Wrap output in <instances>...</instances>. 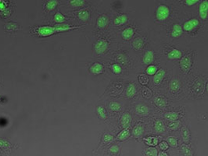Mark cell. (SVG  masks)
I'll return each mask as SVG.
<instances>
[{
  "mask_svg": "<svg viewBox=\"0 0 208 156\" xmlns=\"http://www.w3.org/2000/svg\"><path fill=\"white\" fill-rule=\"evenodd\" d=\"M170 10L169 8L166 5H160L157 9L156 12V18L158 21H165L169 17Z\"/></svg>",
  "mask_w": 208,
  "mask_h": 156,
  "instance_id": "1",
  "label": "cell"
},
{
  "mask_svg": "<svg viewBox=\"0 0 208 156\" xmlns=\"http://www.w3.org/2000/svg\"><path fill=\"white\" fill-rule=\"evenodd\" d=\"M199 26V21L196 18H191L190 20L185 22L182 27V29L187 32H191Z\"/></svg>",
  "mask_w": 208,
  "mask_h": 156,
  "instance_id": "2",
  "label": "cell"
},
{
  "mask_svg": "<svg viewBox=\"0 0 208 156\" xmlns=\"http://www.w3.org/2000/svg\"><path fill=\"white\" fill-rule=\"evenodd\" d=\"M107 47H108V43L106 40H103V39L98 40L94 45V49H95L96 53L99 54V55L105 53L107 51Z\"/></svg>",
  "mask_w": 208,
  "mask_h": 156,
  "instance_id": "3",
  "label": "cell"
},
{
  "mask_svg": "<svg viewBox=\"0 0 208 156\" xmlns=\"http://www.w3.org/2000/svg\"><path fill=\"white\" fill-rule=\"evenodd\" d=\"M191 65H192V61L190 56H184L181 57L180 61V67L182 71H188L191 67Z\"/></svg>",
  "mask_w": 208,
  "mask_h": 156,
  "instance_id": "4",
  "label": "cell"
},
{
  "mask_svg": "<svg viewBox=\"0 0 208 156\" xmlns=\"http://www.w3.org/2000/svg\"><path fill=\"white\" fill-rule=\"evenodd\" d=\"M56 31L54 29V27L49 26H43L38 28V33L41 37H48V36L53 35Z\"/></svg>",
  "mask_w": 208,
  "mask_h": 156,
  "instance_id": "5",
  "label": "cell"
},
{
  "mask_svg": "<svg viewBox=\"0 0 208 156\" xmlns=\"http://www.w3.org/2000/svg\"><path fill=\"white\" fill-rule=\"evenodd\" d=\"M199 15L202 19L205 20L208 17V1H203L199 6Z\"/></svg>",
  "mask_w": 208,
  "mask_h": 156,
  "instance_id": "6",
  "label": "cell"
},
{
  "mask_svg": "<svg viewBox=\"0 0 208 156\" xmlns=\"http://www.w3.org/2000/svg\"><path fill=\"white\" fill-rule=\"evenodd\" d=\"M149 108L144 104H138L136 106V113L141 116H147L149 114Z\"/></svg>",
  "mask_w": 208,
  "mask_h": 156,
  "instance_id": "7",
  "label": "cell"
},
{
  "mask_svg": "<svg viewBox=\"0 0 208 156\" xmlns=\"http://www.w3.org/2000/svg\"><path fill=\"white\" fill-rule=\"evenodd\" d=\"M132 116L129 113H124L121 118V125L124 129H128V127L131 125Z\"/></svg>",
  "mask_w": 208,
  "mask_h": 156,
  "instance_id": "8",
  "label": "cell"
},
{
  "mask_svg": "<svg viewBox=\"0 0 208 156\" xmlns=\"http://www.w3.org/2000/svg\"><path fill=\"white\" fill-rule=\"evenodd\" d=\"M165 75H166V71L163 69H161V70L157 71V73L155 74L154 77H153V82H154V84L159 85L162 82V80L164 79Z\"/></svg>",
  "mask_w": 208,
  "mask_h": 156,
  "instance_id": "9",
  "label": "cell"
},
{
  "mask_svg": "<svg viewBox=\"0 0 208 156\" xmlns=\"http://www.w3.org/2000/svg\"><path fill=\"white\" fill-rule=\"evenodd\" d=\"M153 60H154V53L151 50L147 51L144 53V56H143V62L147 65H149V64H151L153 62Z\"/></svg>",
  "mask_w": 208,
  "mask_h": 156,
  "instance_id": "10",
  "label": "cell"
},
{
  "mask_svg": "<svg viewBox=\"0 0 208 156\" xmlns=\"http://www.w3.org/2000/svg\"><path fill=\"white\" fill-rule=\"evenodd\" d=\"M73 28H78V27H72L69 25V24H58L54 27V29L58 33L66 32V31H69V30L73 29Z\"/></svg>",
  "mask_w": 208,
  "mask_h": 156,
  "instance_id": "11",
  "label": "cell"
},
{
  "mask_svg": "<svg viewBox=\"0 0 208 156\" xmlns=\"http://www.w3.org/2000/svg\"><path fill=\"white\" fill-rule=\"evenodd\" d=\"M144 133V125L142 124H137L135 125V127L132 130V135H133L136 138H139L143 135Z\"/></svg>",
  "mask_w": 208,
  "mask_h": 156,
  "instance_id": "12",
  "label": "cell"
},
{
  "mask_svg": "<svg viewBox=\"0 0 208 156\" xmlns=\"http://www.w3.org/2000/svg\"><path fill=\"white\" fill-rule=\"evenodd\" d=\"M182 32H183V29H182V27H181V25H179V24H175V25L173 26V29H172V33H171V34H172V37H173V38H179V37H181V35L182 34Z\"/></svg>",
  "mask_w": 208,
  "mask_h": 156,
  "instance_id": "13",
  "label": "cell"
},
{
  "mask_svg": "<svg viewBox=\"0 0 208 156\" xmlns=\"http://www.w3.org/2000/svg\"><path fill=\"white\" fill-rule=\"evenodd\" d=\"M90 71L94 75H99L103 71V66L100 63H94L90 67Z\"/></svg>",
  "mask_w": 208,
  "mask_h": 156,
  "instance_id": "14",
  "label": "cell"
},
{
  "mask_svg": "<svg viewBox=\"0 0 208 156\" xmlns=\"http://www.w3.org/2000/svg\"><path fill=\"white\" fill-rule=\"evenodd\" d=\"M181 52L178 49H173L170 53H167V57L170 60H175V59H179L181 57Z\"/></svg>",
  "mask_w": 208,
  "mask_h": 156,
  "instance_id": "15",
  "label": "cell"
},
{
  "mask_svg": "<svg viewBox=\"0 0 208 156\" xmlns=\"http://www.w3.org/2000/svg\"><path fill=\"white\" fill-rule=\"evenodd\" d=\"M136 93H137V87H136V85L132 84V83L129 84L128 85V87H127V90H126V95H127V96L130 98L133 97L134 96L136 95Z\"/></svg>",
  "mask_w": 208,
  "mask_h": 156,
  "instance_id": "16",
  "label": "cell"
},
{
  "mask_svg": "<svg viewBox=\"0 0 208 156\" xmlns=\"http://www.w3.org/2000/svg\"><path fill=\"white\" fill-rule=\"evenodd\" d=\"M143 140L145 141L146 144H147L148 146L151 147H155L156 145L158 144V139L157 137H153V136H148L147 138L143 139Z\"/></svg>",
  "mask_w": 208,
  "mask_h": 156,
  "instance_id": "17",
  "label": "cell"
},
{
  "mask_svg": "<svg viewBox=\"0 0 208 156\" xmlns=\"http://www.w3.org/2000/svg\"><path fill=\"white\" fill-rule=\"evenodd\" d=\"M107 24H108V18L105 15H102V16H100L99 18H98V21H97V26L99 27V28H104L105 27L107 26Z\"/></svg>",
  "mask_w": 208,
  "mask_h": 156,
  "instance_id": "18",
  "label": "cell"
},
{
  "mask_svg": "<svg viewBox=\"0 0 208 156\" xmlns=\"http://www.w3.org/2000/svg\"><path fill=\"white\" fill-rule=\"evenodd\" d=\"M128 20V16L126 14H122L117 16L115 19H114V24L117 26H120V25H123L125 24Z\"/></svg>",
  "mask_w": 208,
  "mask_h": 156,
  "instance_id": "19",
  "label": "cell"
},
{
  "mask_svg": "<svg viewBox=\"0 0 208 156\" xmlns=\"http://www.w3.org/2000/svg\"><path fill=\"white\" fill-rule=\"evenodd\" d=\"M181 137H182V140H183L185 144H187L190 142V131H189V130L187 129V127H183L182 128V130H181Z\"/></svg>",
  "mask_w": 208,
  "mask_h": 156,
  "instance_id": "20",
  "label": "cell"
},
{
  "mask_svg": "<svg viewBox=\"0 0 208 156\" xmlns=\"http://www.w3.org/2000/svg\"><path fill=\"white\" fill-rule=\"evenodd\" d=\"M134 32L135 31H134L132 27H128V28H126V29L122 31V37L125 40H128V39H130L133 36Z\"/></svg>",
  "mask_w": 208,
  "mask_h": 156,
  "instance_id": "21",
  "label": "cell"
},
{
  "mask_svg": "<svg viewBox=\"0 0 208 156\" xmlns=\"http://www.w3.org/2000/svg\"><path fill=\"white\" fill-rule=\"evenodd\" d=\"M181 152L184 156H192L193 153L191 147L187 144H181Z\"/></svg>",
  "mask_w": 208,
  "mask_h": 156,
  "instance_id": "22",
  "label": "cell"
},
{
  "mask_svg": "<svg viewBox=\"0 0 208 156\" xmlns=\"http://www.w3.org/2000/svg\"><path fill=\"white\" fill-rule=\"evenodd\" d=\"M154 128L156 132L157 133H162L165 131V125H164V123L161 120H157L155 121L154 124Z\"/></svg>",
  "mask_w": 208,
  "mask_h": 156,
  "instance_id": "23",
  "label": "cell"
},
{
  "mask_svg": "<svg viewBox=\"0 0 208 156\" xmlns=\"http://www.w3.org/2000/svg\"><path fill=\"white\" fill-rule=\"evenodd\" d=\"M179 117V114L177 112H174V111H170V112H166L165 114V118H166L167 121H177V119Z\"/></svg>",
  "mask_w": 208,
  "mask_h": 156,
  "instance_id": "24",
  "label": "cell"
},
{
  "mask_svg": "<svg viewBox=\"0 0 208 156\" xmlns=\"http://www.w3.org/2000/svg\"><path fill=\"white\" fill-rule=\"evenodd\" d=\"M129 136H130V130H129V129H124V130H122V131L117 135V139L118 140L122 141V140H127Z\"/></svg>",
  "mask_w": 208,
  "mask_h": 156,
  "instance_id": "25",
  "label": "cell"
},
{
  "mask_svg": "<svg viewBox=\"0 0 208 156\" xmlns=\"http://www.w3.org/2000/svg\"><path fill=\"white\" fill-rule=\"evenodd\" d=\"M143 44H144V41H143V38H136L132 42V46L137 50L142 49L143 47Z\"/></svg>",
  "mask_w": 208,
  "mask_h": 156,
  "instance_id": "26",
  "label": "cell"
},
{
  "mask_svg": "<svg viewBox=\"0 0 208 156\" xmlns=\"http://www.w3.org/2000/svg\"><path fill=\"white\" fill-rule=\"evenodd\" d=\"M77 17L80 20L83 21V22H87V21L89 19V13L87 12V10H81L79 11V13H77Z\"/></svg>",
  "mask_w": 208,
  "mask_h": 156,
  "instance_id": "27",
  "label": "cell"
},
{
  "mask_svg": "<svg viewBox=\"0 0 208 156\" xmlns=\"http://www.w3.org/2000/svg\"><path fill=\"white\" fill-rule=\"evenodd\" d=\"M180 88V82L177 79H173L170 82V89L172 91H177Z\"/></svg>",
  "mask_w": 208,
  "mask_h": 156,
  "instance_id": "28",
  "label": "cell"
},
{
  "mask_svg": "<svg viewBox=\"0 0 208 156\" xmlns=\"http://www.w3.org/2000/svg\"><path fill=\"white\" fill-rule=\"evenodd\" d=\"M154 102L160 108H163V107H165L166 106V99H164L163 97H161V96H158V97L155 98Z\"/></svg>",
  "mask_w": 208,
  "mask_h": 156,
  "instance_id": "29",
  "label": "cell"
},
{
  "mask_svg": "<svg viewBox=\"0 0 208 156\" xmlns=\"http://www.w3.org/2000/svg\"><path fill=\"white\" fill-rule=\"evenodd\" d=\"M97 113L99 115V117L102 119V120L107 119V112H106V111H105V109L102 106H98L97 107Z\"/></svg>",
  "mask_w": 208,
  "mask_h": 156,
  "instance_id": "30",
  "label": "cell"
},
{
  "mask_svg": "<svg viewBox=\"0 0 208 156\" xmlns=\"http://www.w3.org/2000/svg\"><path fill=\"white\" fill-rule=\"evenodd\" d=\"M158 71V67L154 65H149L146 70V72L147 75H150V76H153L155 74L157 73Z\"/></svg>",
  "mask_w": 208,
  "mask_h": 156,
  "instance_id": "31",
  "label": "cell"
},
{
  "mask_svg": "<svg viewBox=\"0 0 208 156\" xmlns=\"http://www.w3.org/2000/svg\"><path fill=\"white\" fill-rule=\"evenodd\" d=\"M108 106H109V109L113 111H119L122 109V106L118 102H111Z\"/></svg>",
  "mask_w": 208,
  "mask_h": 156,
  "instance_id": "32",
  "label": "cell"
},
{
  "mask_svg": "<svg viewBox=\"0 0 208 156\" xmlns=\"http://www.w3.org/2000/svg\"><path fill=\"white\" fill-rule=\"evenodd\" d=\"M58 3L56 0H50V1H48V3H46V9L49 10V11H52V10H54L56 8Z\"/></svg>",
  "mask_w": 208,
  "mask_h": 156,
  "instance_id": "33",
  "label": "cell"
},
{
  "mask_svg": "<svg viewBox=\"0 0 208 156\" xmlns=\"http://www.w3.org/2000/svg\"><path fill=\"white\" fill-rule=\"evenodd\" d=\"M54 19L56 23L60 24H62V23H63V22L66 20V18L62 14V13H57L56 14L54 15Z\"/></svg>",
  "mask_w": 208,
  "mask_h": 156,
  "instance_id": "34",
  "label": "cell"
},
{
  "mask_svg": "<svg viewBox=\"0 0 208 156\" xmlns=\"http://www.w3.org/2000/svg\"><path fill=\"white\" fill-rule=\"evenodd\" d=\"M166 141H167V144H169L172 147H176L177 144H178V141H177V139L173 137V136H170L168 138L166 139Z\"/></svg>",
  "mask_w": 208,
  "mask_h": 156,
  "instance_id": "35",
  "label": "cell"
},
{
  "mask_svg": "<svg viewBox=\"0 0 208 156\" xmlns=\"http://www.w3.org/2000/svg\"><path fill=\"white\" fill-rule=\"evenodd\" d=\"M180 126H181V122L179 121H173V122H172V123H170L169 125H168L169 129L172 130H178V128H180Z\"/></svg>",
  "mask_w": 208,
  "mask_h": 156,
  "instance_id": "36",
  "label": "cell"
},
{
  "mask_svg": "<svg viewBox=\"0 0 208 156\" xmlns=\"http://www.w3.org/2000/svg\"><path fill=\"white\" fill-rule=\"evenodd\" d=\"M138 80H139V82L142 84V85H147L149 82L148 77L147 75H144V74H141L138 77Z\"/></svg>",
  "mask_w": 208,
  "mask_h": 156,
  "instance_id": "37",
  "label": "cell"
},
{
  "mask_svg": "<svg viewBox=\"0 0 208 156\" xmlns=\"http://www.w3.org/2000/svg\"><path fill=\"white\" fill-rule=\"evenodd\" d=\"M70 4L75 8H79L84 5V1L83 0H72L70 1Z\"/></svg>",
  "mask_w": 208,
  "mask_h": 156,
  "instance_id": "38",
  "label": "cell"
},
{
  "mask_svg": "<svg viewBox=\"0 0 208 156\" xmlns=\"http://www.w3.org/2000/svg\"><path fill=\"white\" fill-rule=\"evenodd\" d=\"M146 155L147 156H158V150L154 147L150 148V149H148V150H147V152H146Z\"/></svg>",
  "mask_w": 208,
  "mask_h": 156,
  "instance_id": "39",
  "label": "cell"
},
{
  "mask_svg": "<svg viewBox=\"0 0 208 156\" xmlns=\"http://www.w3.org/2000/svg\"><path fill=\"white\" fill-rule=\"evenodd\" d=\"M111 69H112L113 73L115 74H120L122 72V67H121V66L119 65V64H117V63L113 64L112 67H111Z\"/></svg>",
  "mask_w": 208,
  "mask_h": 156,
  "instance_id": "40",
  "label": "cell"
},
{
  "mask_svg": "<svg viewBox=\"0 0 208 156\" xmlns=\"http://www.w3.org/2000/svg\"><path fill=\"white\" fill-rule=\"evenodd\" d=\"M109 153L112 154H117L119 153V151H120V149H119V146L118 145H116V144H114V145H113V146H111L110 148H109Z\"/></svg>",
  "mask_w": 208,
  "mask_h": 156,
  "instance_id": "41",
  "label": "cell"
},
{
  "mask_svg": "<svg viewBox=\"0 0 208 156\" xmlns=\"http://www.w3.org/2000/svg\"><path fill=\"white\" fill-rule=\"evenodd\" d=\"M113 136L109 135V134H105L103 136V138H102V141H103L104 144H108L110 143L111 141H113Z\"/></svg>",
  "mask_w": 208,
  "mask_h": 156,
  "instance_id": "42",
  "label": "cell"
},
{
  "mask_svg": "<svg viewBox=\"0 0 208 156\" xmlns=\"http://www.w3.org/2000/svg\"><path fill=\"white\" fill-rule=\"evenodd\" d=\"M117 60L120 62L125 64V63H127V62H128V57L125 56L124 54H119L118 56H117Z\"/></svg>",
  "mask_w": 208,
  "mask_h": 156,
  "instance_id": "43",
  "label": "cell"
},
{
  "mask_svg": "<svg viewBox=\"0 0 208 156\" xmlns=\"http://www.w3.org/2000/svg\"><path fill=\"white\" fill-rule=\"evenodd\" d=\"M143 96L146 98H150L152 96V91H150L148 88H144L143 91Z\"/></svg>",
  "mask_w": 208,
  "mask_h": 156,
  "instance_id": "44",
  "label": "cell"
},
{
  "mask_svg": "<svg viewBox=\"0 0 208 156\" xmlns=\"http://www.w3.org/2000/svg\"><path fill=\"white\" fill-rule=\"evenodd\" d=\"M159 148L162 150V151H165V150H168L169 146H168L167 142L163 141V142H161L160 144H159Z\"/></svg>",
  "mask_w": 208,
  "mask_h": 156,
  "instance_id": "45",
  "label": "cell"
},
{
  "mask_svg": "<svg viewBox=\"0 0 208 156\" xmlns=\"http://www.w3.org/2000/svg\"><path fill=\"white\" fill-rule=\"evenodd\" d=\"M10 144L7 140H4L3 139H0V147L1 148H9Z\"/></svg>",
  "mask_w": 208,
  "mask_h": 156,
  "instance_id": "46",
  "label": "cell"
},
{
  "mask_svg": "<svg viewBox=\"0 0 208 156\" xmlns=\"http://www.w3.org/2000/svg\"><path fill=\"white\" fill-rule=\"evenodd\" d=\"M7 9H7V3L3 0H0V12H4Z\"/></svg>",
  "mask_w": 208,
  "mask_h": 156,
  "instance_id": "47",
  "label": "cell"
},
{
  "mask_svg": "<svg viewBox=\"0 0 208 156\" xmlns=\"http://www.w3.org/2000/svg\"><path fill=\"white\" fill-rule=\"evenodd\" d=\"M198 2V0H186L185 1V4L187 6H192L194 4H196Z\"/></svg>",
  "mask_w": 208,
  "mask_h": 156,
  "instance_id": "48",
  "label": "cell"
},
{
  "mask_svg": "<svg viewBox=\"0 0 208 156\" xmlns=\"http://www.w3.org/2000/svg\"><path fill=\"white\" fill-rule=\"evenodd\" d=\"M2 14H3L4 16H9V15L10 14V10L7 9V10H5V11H4V12L2 13Z\"/></svg>",
  "mask_w": 208,
  "mask_h": 156,
  "instance_id": "49",
  "label": "cell"
},
{
  "mask_svg": "<svg viewBox=\"0 0 208 156\" xmlns=\"http://www.w3.org/2000/svg\"><path fill=\"white\" fill-rule=\"evenodd\" d=\"M158 156H168V154L165 151H161L160 153H158Z\"/></svg>",
  "mask_w": 208,
  "mask_h": 156,
  "instance_id": "50",
  "label": "cell"
},
{
  "mask_svg": "<svg viewBox=\"0 0 208 156\" xmlns=\"http://www.w3.org/2000/svg\"><path fill=\"white\" fill-rule=\"evenodd\" d=\"M207 91H208V84H207Z\"/></svg>",
  "mask_w": 208,
  "mask_h": 156,
  "instance_id": "51",
  "label": "cell"
}]
</instances>
